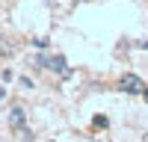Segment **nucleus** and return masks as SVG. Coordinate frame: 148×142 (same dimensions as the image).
I'll return each mask as SVG.
<instances>
[{"label":"nucleus","mask_w":148,"mask_h":142,"mask_svg":"<svg viewBox=\"0 0 148 142\" xmlns=\"http://www.w3.org/2000/svg\"><path fill=\"white\" fill-rule=\"evenodd\" d=\"M119 89H121V92H127V95H142V92H145V83H142L136 74H121Z\"/></svg>","instance_id":"obj_2"},{"label":"nucleus","mask_w":148,"mask_h":142,"mask_svg":"<svg viewBox=\"0 0 148 142\" xmlns=\"http://www.w3.org/2000/svg\"><path fill=\"white\" fill-rule=\"evenodd\" d=\"M3 95H6V89H0V101H3Z\"/></svg>","instance_id":"obj_5"},{"label":"nucleus","mask_w":148,"mask_h":142,"mask_svg":"<svg viewBox=\"0 0 148 142\" xmlns=\"http://www.w3.org/2000/svg\"><path fill=\"white\" fill-rule=\"evenodd\" d=\"M24 118H27V113L21 110V106H12V113H9V127H24Z\"/></svg>","instance_id":"obj_3"},{"label":"nucleus","mask_w":148,"mask_h":142,"mask_svg":"<svg viewBox=\"0 0 148 142\" xmlns=\"http://www.w3.org/2000/svg\"><path fill=\"white\" fill-rule=\"evenodd\" d=\"M142 98H145V101H148V86H145V92H142Z\"/></svg>","instance_id":"obj_4"},{"label":"nucleus","mask_w":148,"mask_h":142,"mask_svg":"<svg viewBox=\"0 0 148 142\" xmlns=\"http://www.w3.org/2000/svg\"><path fill=\"white\" fill-rule=\"evenodd\" d=\"M36 65L39 68H47V71H53V74H59L62 80L71 77V68L65 62V56L62 53H53V56H36Z\"/></svg>","instance_id":"obj_1"}]
</instances>
